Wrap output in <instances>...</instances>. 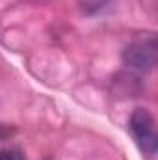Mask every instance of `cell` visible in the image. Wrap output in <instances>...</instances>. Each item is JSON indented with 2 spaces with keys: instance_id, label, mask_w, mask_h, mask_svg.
<instances>
[{
  "instance_id": "3",
  "label": "cell",
  "mask_w": 158,
  "mask_h": 160,
  "mask_svg": "<svg viewBox=\"0 0 158 160\" xmlns=\"http://www.w3.org/2000/svg\"><path fill=\"white\" fill-rule=\"evenodd\" d=\"M0 160H24V155L19 149H0Z\"/></svg>"
},
{
  "instance_id": "1",
  "label": "cell",
  "mask_w": 158,
  "mask_h": 160,
  "mask_svg": "<svg viewBox=\"0 0 158 160\" xmlns=\"http://www.w3.org/2000/svg\"><path fill=\"white\" fill-rule=\"evenodd\" d=\"M158 45L153 34H143L123 50V63L134 71H151L156 65Z\"/></svg>"
},
{
  "instance_id": "2",
  "label": "cell",
  "mask_w": 158,
  "mask_h": 160,
  "mask_svg": "<svg viewBox=\"0 0 158 160\" xmlns=\"http://www.w3.org/2000/svg\"><path fill=\"white\" fill-rule=\"evenodd\" d=\"M128 128L138 143V147L145 155H155L158 147V134H156V125L155 118L149 110L145 108H136L128 119Z\"/></svg>"
}]
</instances>
